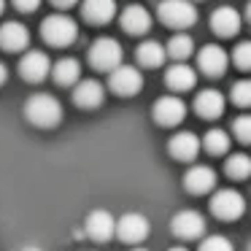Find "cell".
I'll use <instances>...</instances> for the list:
<instances>
[{
  "mask_svg": "<svg viewBox=\"0 0 251 251\" xmlns=\"http://www.w3.org/2000/svg\"><path fill=\"white\" fill-rule=\"evenodd\" d=\"M200 149H205L208 154H213V157H222V154L229 149V135L224 130H208L205 138L200 141Z\"/></svg>",
  "mask_w": 251,
  "mask_h": 251,
  "instance_id": "obj_24",
  "label": "cell"
},
{
  "mask_svg": "<svg viewBox=\"0 0 251 251\" xmlns=\"http://www.w3.org/2000/svg\"><path fill=\"white\" fill-rule=\"evenodd\" d=\"M232 103L235 105H240V108H246V105L251 103V81H238L232 87Z\"/></svg>",
  "mask_w": 251,
  "mask_h": 251,
  "instance_id": "obj_28",
  "label": "cell"
},
{
  "mask_svg": "<svg viewBox=\"0 0 251 251\" xmlns=\"http://www.w3.org/2000/svg\"><path fill=\"white\" fill-rule=\"evenodd\" d=\"M122 27L130 35H143L151 30V14L143 6H127L122 11Z\"/></svg>",
  "mask_w": 251,
  "mask_h": 251,
  "instance_id": "obj_20",
  "label": "cell"
},
{
  "mask_svg": "<svg viewBox=\"0 0 251 251\" xmlns=\"http://www.w3.org/2000/svg\"><path fill=\"white\" fill-rule=\"evenodd\" d=\"M213 186H216V173H213V168H208V165H195V168L184 176V189L192 192V195H205Z\"/></svg>",
  "mask_w": 251,
  "mask_h": 251,
  "instance_id": "obj_16",
  "label": "cell"
},
{
  "mask_svg": "<svg viewBox=\"0 0 251 251\" xmlns=\"http://www.w3.org/2000/svg\"><path fill=\"white\" fill-rule=\"evenodd\" d=\"M81 14L89 25H108L116 17V0H84Z\"/></svg>",
  "mask_w": 251,
  "mask_h": 251,
  "instance_id": "obj_18",
  "label": "cell"
},
{
  "mask_svg": "<svg viewBox=\"0 0 251 251\" xmlns=\"http://www.w3.org/2000/svg\"><path fill=\"white\" fill-rule=\"evenodd\" d=\"M224 170H227L229 178L243 181L246 176L251 173V159L246 157V154H232V157H229L227 162H224Z\"/></svg>",
  "mask_w": 251,
  "mask_h": 251,
  "instance_id": "obj_26",
  "label": "cell"
},
{
  "mask_svg": "<svg viewBox=\"0 0 251 251\" xmlns=\"http://www.w3.org/2000/svg\"><path fill=\"white\" fill-rule=\"evenodd\" d=\"M149 232H151V224H149V219L141 216V213H125V216L116 222V229H114V235H119V238L130 246L146 240Z\"/></svg>",
  "mask_w": 251,
  "mask_h": 251,
  "instance_id": "obj_8",
  "label": "cell"
},
{
  "mask_svg": "<svg viewBox=\"0 0 251 251\" xmlns=\"http://www.w3.org/2000/svg\"><path fill=\"white\" fill-rule=\"evenodd\" d=\"M135 60H138V65H143V68H159L165 60V49L157 41H143L135 49Z\"/></svg>",
  "mask_w": 251,
  "mask_h": 251,
  "instance_id": "obj_22",
  "label": "cell"
},
{
  "mask_svg": "<svg viewBox=\"0 0 251 251\" xmlns=\"http://www.w3.org/2000/svg\"><path fill=\"white\" fill-rule=\"evenodd\" d=\"M232 60H235V65H238L240 71H249V68H251V44H249V41H243V44L235 46Z\"/></svg>",
  "mask_w": 251,
  "mask_h": 251,
  "instance_id": "obj_29",
  "label": "cell"
},
{
  "mask_svg": "<svg viewBox=\"0 0 251 251\" xmlns=\"http://www.w3.org/2000/svg\"><path fill=\"white\" fill-rule=\"evenodd\" d=\"M154 122L162 127H176L184 122L186 116V103L181 98H176V95H165V98H157V103H154Z\"/></svg>",
  "mask_w": 251,
  "mask_h": 251,
  "instance_id": "obj_7",
  "label": "cell"
},
{
  "mask_svg": "<svg viewBox=\"0 0 251 251\" xmlns=\"http://www.w3.org/2000/svg\"><path fill=\"white\" fill-rule=\"evenodd\" d=\"M22 251H41V249H35V246H27V249H22Z\"/></svg>",
  "mask_w": 251,
  "mask_h": 251,
  "instance_id": "obj_34",
  "label": "cell"
},
{
  "mask_svg": "<svg viewBox=\"0 0 251 251\" xmlns=\"http://www.w3.org/2000/svg\"><path fill=\"white\" fill-rule=\"evenodd\" d=\"M122 62V44L114 38H98L89 49V65L95 71H114Z\"/></svg>",
  "mask_w": 251,
  "mask_h": 251,
  "instance_id": "obj_6",
  "label": "cell"
},
{
  "mask_svg": "<svg viewBox=\"0 0 251 251\" xmlns=\"http://www.w3.org/2000/svg\"><path fill=\"white\" fill-rule=\"evenodd\" d=\"M232 130H235V138L240 143H249L251 141V116H238L232 122Z\"/></svg>",
  "mask_w": 251,
  "mask_h": 251,
  "instance_id": "obj_30",
  "label": "cell"
},
{
  "mask_svg": "<svg viewBox=\"0 0 251 251\" xmlns=\"http://www.w3.org/2000/svg\"><path fill=\"white\" fill-rule=\"evenodd\" d=\"M197 65H200V71L205 73V76H222L224 71H227V51L222 49V46H202L200 54H197Z\"/></svg>",
  "mask_w": 251,
  "mask_h": 251,
  "instance_id": "obj_13",
  "label": "cell"
},
{
  "mask_svg": "<svg viewBox=\"0 0 251 251\" xmlns=\"http://www.w3.org/2000/svg\"><path fill=\"white\" fill-rule=\"evenodd\" d=\"M240 22H243V19H240V14L235 11L232 6H222V8H216V11L211 14V27H213V33L222 35V38L238 35Z\"/></svg>",
  "mask_w": 251,
  "mask_h": 251,
  "instance_id": "obj_15",
  "label": "cell"
},
{
  "mask_svg": "<svg viewBox=\"0 0 251 251\" xmlns=\"http://www.w3.org/2000/svg\"><path fill=\"white\" fill-rule=\"evenodd\" d=\"M108 87L114 95H122V98H132V95L141 92L143 87V76L138 68L132 65H116L114 71H108Z\"/></svg>",
  "mask_w": 251,
  "mask_h": 251,
  "instance_id": "obj_5",
  "label": "cell"
},
{
  "mask_svg": "<svg viewBox=\"0 0 251 251\" xmlns=\"http://www.w3.org/2000/svg\"><path fill=\"white\" fill-rule=\"evenodd\" d=\"M51 3H54L57 8H71V6H76L78 0H51Z\"/></svg>",
  "mask_w": 251,
  "mask_h": 251,
  "instance_id": "obj_32",
  "label": "cell"
},
{
  "mask_svg": "<svg viewBox=\"0 0 251 251\" xmlns=\"http://www.w3.org/2000/svg\"><path fill=\"white\" fill-rule=\"evenodd\" d=\"M41 35H44V41L51 46H71L78 35V27L68 14H51V17H46L44 25H41Z\"/></svg>",
  "mask_w": 251,
  "mask_h": 251,
  "instance_id": "obj_3",
  "label": "cell"
},
{
  "mask_svg": "<svg viewBox=\"0 0 251 251\" xmlns=\"http://www.w3.org/2000/svg\"><path fill=\"white\" fill-rule=\"evenodd\" d=\"M192 51H195V41H192L186 33H176L173 38L168 41V54L173 57V60H178V62H184Z\"/></svg>",
  "mask_w": 251,
  "mask_h": 251,
  "instance_id": "obj_25",
  "label": "cell"
},
{
  "mask_svg": "<svg viewBox=\"0 0 251 251\" xmlns=\"http://www.w3.org/2000/svg\"><path fill=\"white\" fill-rule=\"evenodd\" d=\"M165 81H168V87L173 89V92H186V89H192L197 84V73L192 71L189 65H184V62H178V65H170L168 73H165Z\"/></svg>",
  "mask_w": 251,
  "mask_h": 251,
  "instance_id": "obj_21",
  "label": "cell"
},
{
  "mask_svg": "<svg viewBox=\"0 0 251 251\" xmlns=\"http://www.w3.org/2000/svg\"><path fill=\"white\" fill-rule=\"evenodd\" d=\"M157 14L173 30H186L192 25H197V8L192 0H162Z\"/></svg>",
  "mask_w": 251,
  "mask_h": 251,
  "instance_id": "obj_2",
  "label": "cell"
},
{
  "mask_svg": "<svg viewBox=\"0 0 251 251\" xmlns=\"http://www.w3.org/2000/svg\"><path fill=\"white\" fill-rule=\"evenodd\" d=\"M170 251H186V249H181V246H176V249H170Z\"/></svg>",
  "mask_w": 251,
  "mask_h": 251,
  "instance_id": "obj_36",
  "label": "cell"
},
{
  "mask_svg": "<svg viewBox=\"0 0 251 251\" xmlns=\"http://www.w3.org/2000/svg\"><path fill=\"white\" fill-rule=\"evenodd\" d=\"M49 71H51L49 54H46V51H38V49L27 51V54L22 57V62H19V76L30 84L44 81V78L49 76Z\"/></svg>",
  "mask_w": 251,
  "mask_h": 251,
  "instance_id": "obj_9",
  "label": "cell"
},
{
  "mask_svg": "<svg viewBox=\"0 0 251 251\" xmlns=\"http://www.w3.org/2000/svg\"><path fill=\"white\" fill-rule=\"evenodd\" d=\"M168 151L173 159H178V162H192V159L200 154V138L195 135V132H176L173 138H170L168 143Z\"/></svg>",
  "mask_w": 251,
  "mask_h": 251,
  "instance_id": "obj_12",
  "label": "cell"
},
{
  "mask_svg": "<svg viewBox=\"0 0 251 251\" xmlns=\"http://www.w3.org/2000/svg\"><path fill=\"white\" fill-rule=\"evenodd\" d=\"M6 78H8V71H6V65H3V62H0V87H3V84H6Z\"/></svg>",
  "mask_w": 251,
  "mask_h": 251,
  "instance_id": "obj_33",
  "label": "cell"
},
{
  "mask_svg": "<svg viewBox=\"0 0 251 251\" xmlns=\"http://www.w3.org/2000/svg\"><path fill=\"white\" fill-rule=\"evenodd\" d=\"M14 6H17L19 11L30 14V11H38V6H41V0H14Z\"/></svg>",
  "mask_w": 251,
  "mask_h": 251,
  "instance_id": "obj_31",
  "label": "cell"
},
{
  "mask_svg": "<svg viewBox=\"0 0 251 251\" xmlns=\"http://www.w3.org/2000/svg\"><path fill=\"white\" fill-rule=\"evenodd\" d=\"M105 98V89L100 81H95V78H84V81H78V87L73 89V103L78 105V108H98L100 103H103Z\"/></svg>",
  "mask_w": 251,
  "mask_h": 251,
  "instance_id": "obj_17",
  "label": "cell"
},
{
  "mask_svg": "<svg viewBox=\"0 0 251 251\" xmlns=\"http://www.w3.org/2000/svg\"><path fill=\"white\" fill-rule=\"evenodd\" d=\"M3 8H6V0H0V14H3Z\"/></svg>",
  "mask_w": 251,
  "mask_h": 251,
  "instance_id": "obj_35",
  "label": "cell"
},
{
  "mask_svg": "<svg viewBox=\"0 0 251 251\" xmlns=\"http://www.w3.org/2000/svg\"><path fill=\"white\" fill-rule=\"evenodd\" d=\"M195 111L200 119H219L224 114V95L216 89H202L195 98Z\"/></svg>",
  "mask_w": 251,
  "mask_h": 251,
  "instance_id": "obj_19",
  "label": "cell"
},
{
  "mask_svg": "<svg viewBox=\"0 0 251 251\" xmlns=\"http://www.w3.org/2000/svg\"><path fill=\"white\" fill-rule=\"evenodd\" d=\"M211 211L216 219L222 222H238L246 211V200L240 192L235 189H219L216 195L211 197Z\"/></svg>",
  "mask_w": 251,
  "mask_h": 251,
  "instance_id": "obj_4",
  "label": "cell"
},
{
  "mask_svg": "<svg viewBox=\"0 0 251 251\" xmlns=\"http://www.w3.org/2000/svg\"><path fill=\"white\" fill-rule=\"evenodd\" d=\"M130 251H146V249H130Z\"/></svg>",
  "mask_w": 251,
  "mask_h": 251,
  "instance_id": "obj_37",
  "label": "cell"
},
{
  "mask_svg": "<svg viewBox=\"0 0 251 251\" xmlns=\"http://www.w3.org/2000/svg\"><path fill=\"white\" fill-rule=\"evenodd\" d=\"M30 44V30L22 22H6L0 27V49L3 51H25Z\"/></svg>",
  "mask_w": 251,
  "mask_h": 251,
  "instance_id": "obj_14",
  "label": "cell"
},
{
  "mask_svg": "<svg viewBox=\"0 0 251 251\" xmlns=\"http://www.w3.org/2000/svg\"><path fill=\"white\" fill-rule=\"evenodd\" d=\"M197 251H235V249H232V243H229V238H224V235H211V238L202 240Z\"/></svg>",
  "mask_w": 251,
  "mask_h": 251,
  "instance_id": "obj_27",
  "label": "cell"
},
{
  "mask_svg": "<svg viewBox=\"0 0 251 251\" xmlns=\"http://www.w3.org/2000/svg\"><path fill=\"white\" fill-rule=\"evenodd\" d=\"M49 73L54 76V81L60 84V87H71V84L78 81V73H81V68H78V60L65 57V60H60L57 65H51Z\"/></svg>",
  "mask_w": 251,
  "mask_h": 251,
  "instance_id": "obj_23",
  "label": "cell"
},
{
  "mask_svg": "<svg viewBox=\"0 0 251 251\" xmlns=\"http://www.w3.org/2000/svg\"><path fill=\"white\" fill-rule=\"evenodd\" d=\"M114 229H116V222L108 211H92L87 216V224H84V235L98 243H105V240L114 238Z\"/></svg>",
  "mask_w": 251,
  "mask_h": 251,
  "instance_id": "obj_11",
  "label": "cell"
},
{
  "mask_svg": "<svg viewBox=\"0 0 251 251\" xmlns=\"http://www.w3.org/2000/svg\"><path fill=\"white\" fill-rule=\"evenodd\" d=\"M170 229H173V235L181 240H195L205 232V222H202V216L197 211H178L173 216Z\"/></svg>",
  "mask_w": 251,
  "mask_h": 251,
  "instance_id": "obj_10",
  "label": "cell"
},
{
  "mask_svg": "<svg viewBox=\"0 0 251 251\" xmlns=\"http://www.w3.org/2000/svg\"><path fill=\"white\" fill-rule=\"evenodd\" d=\"M25 116H27L30 125L41 127V130H49V127H57L62 122V105L57 98L46 92L30 95L27 103H25Z\"/></svg>",
  "mask_w": 251,
  "mask_h": 251,
  "instance_id": "obj_1",
  "label": "cell"
}]
</instances>
